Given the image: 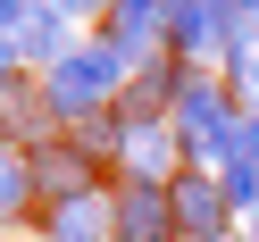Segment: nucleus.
I'll return each mask as SVG.
<instances>
[{"label":"nucleus","mask_w":259,"mask_h":242,"mask_svg":"<svg viewBox=\"0 0 259 242\" xmlns=\"http://www.w3.org/2000/svg\"><path fill=\"white\" fill-rule=\"evenodd\" d=\"M125 92V59L109 51V42H84L75 59H59L51 75H42V101H51L59 125H84V117H109Z\"/></svg>","instance_id":"f257e3e1"},{"label":"nucleus","mask_w":259,"mask_h":242,"mask_svg":"<svg viewBox=\"0 0 259 242\" xmlns=\"http://www.w3.org/2000/svg\"><path fill=\"white\" fill-rule=\"evenodd\" d=\"M117 242H184L167 184H117Z\"/></svg>","instance_id":"f03ea898"},{"label":"nucleus","mask_w":259,"mask_h":242,"mask_svg":"<svg viewBox=\"0 0 259 242\" xmlns=\"http://www.w3.org/2000/svg\"><path fill=\"white\" fill-rule=\"evenodd\" d=\"M42 242H117V192H84V201L42 209Z\"/></svg>","instance_id":"7ed1b4c3"},{"label":"nucleus","mask_w":259,"mask_h":242,"mask_svg":"<svg viewBox=\"0 0 259 242\" xmlns=\"http://www.w3.org/2000/svg\"><path fill=\"white\" fill-rule=\"evenodd\" d=\"M84 42H75V17H59L51 0H34V17H25V34H17V59H25V75H51L59 59H75Z\"/></svg>","instance_id":"20e7f679"},{"label":"nucleus","mask_w":259,"mask_h":242,"mask_svg":"<svg viewBox=\"0 0 259 242\" xmlns=\"http://www.w3.org/2000/svg\"><path fill=\"white\" fill-rule=\"evenodd\" d=\"M92 159L75 151V142H51V151H34V192H42V209H59V201H84V192H101L92 184Z\"/></svg>","instance_id":"39448f33"},{"label":"nucleus","mask_w":259,"mask_h":242,"mask_svg":"<svg viewBox=\"0 0 259 242\" xmlns=\"http://www.w3.org/2000/svg\"><path fill=\"white\" fill-rule=\"evenodd\" d=\"M34 201H42V192H34V151H9V142H0V225L25 217Z\"/></svg>","instance_id":"423d86ee"},{"label":"nucleus","mask_w":259,"mask_h":242,"mask_svg":"<svg viewBox=\"0 0 259 242\" xmlns=\"http://www.w3.org/2000/svg\"><path fill=\"white\" fill-rule=\"evenodd\" d=\"M218 192H226L234 217H259V159H226V167H218Z\"/></svg>","instance_id":"0eeeda50"},{"label":"nucleus","mask_w":259,"mask_h":242,"mask_svg":"<svg viewBox=\"0 0 259 242\" xmlns=\"http://www.w3.org/2000/svg\"><path fill=\"white\" fill-rule=\"evenodd\" d=\"M226 92H234L242 109H259V34L234 42V59H226Z\"/></svg>","instance_id":"6e6552de"},{"label":"nucleus","mask_w":259,"mask_h":242,"mask_svg":"<svg viewBox=\"0 0 259 242\" xmlns=\"http://www.w3.org/2000/svg\"><path fill=\"white\" fill-rule=\"evenodd\" d=\"M25 17H34V0H0V42H17Z\"/></svg>","instance_id":"1a4fd4ad"},{"label":"nucleus","mask_w":259,"mask_h":242,"mask_svg":"<svg viewBox=\"0 0 259 242\" xmlns=\"http://www.w3.org/2000/svg\"><path fill=\"white\" fill-rule=\"evenodd\" d=\"M59 17H109V0H51Z\"/></svg>","instance_id":"9d476101"},{"label":"nucleus","mask_w":259,"mask_h":242,"mask_svg":"<svg viewBox=\"0 0 259 242\" xmlns=\"http://www.w3.org/2000/svg\"><path fill=\"white\" fill-rule=\"evenodd\" d=\"M226 17H234L242 34H259V0H226Z\"/></svg>","instance_id":"9b49d317"},{"label":"nucleus","mask_w":259,"mask_h":242,"mask_svg":"<svg viewBox=\"0 0 259 242\" xmlns=\"http://www.w3.org/2000/svg\"><path fill=\"white\" fill-rule=\"evenodd\" d=\"M242 242H259V217H251V234H242Z\"/></svg>","instance_id":"f8f14e48"}]
</instances>
